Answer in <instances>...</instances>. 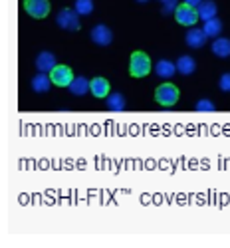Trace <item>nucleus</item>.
I'll use <instances>...</instances> for the list:
<instances>
[{"label":"nucleus","mask_w":230,"mask_h":248,"mask_svg":"<svg viewBox=\"0 0 230 248\" xmlns=\"http://www.w3.org/2000/svg\"><path fill=\"white\" fill-rule=\"evenodd\" d=\"M153 70L151 60L145 52H133L131 60H129V74L133 78H145L149 76V72Z\"/></svg>","instance_id":"obj_1"},{"label":"nucleus","mask_w":230,"mask_h":248,"mask_svg":"<svg viewBox=\"0 0 230 248\" xmlns=\"http://www.w3.org/2000/svg\"><path fill=\"white\" fill-rule=\"evenodd\" d=\"M155 101L163 108H171L179 101V90L173 84H163L155 92Z\"/></svg>","instance_id":"obj_2"},{"label":"nucleus","mask_w":230,"mask_h":248,"mask_svg":"<svg viewBox=\"0 0 230 248\" xmlns=\"http://www.w3.org/2000/svg\"><path fill=\"white\" fill-rule=\"evenodd\" d=\"M56 24L61 28V30H68V32H76L79 30V14L76 10H70V8H64L56 14Z\"/></svg>","instance_id":"obj_3"},{"label":"nucleus","mask_w":230,"mask_h":248,"mask_svg":"<svg viewBox=\"0 0 230 248\" xmlns=\"http://www.w3.org/2000/svg\"><path fill=\"white\" fill-rule=\"evenodd\" d=\"M175 18H177V22H179V24L189 26V28H193V26L199 22V20H200L197 8L191 6V4H183V6H179V8L175 10Z\"/></svg>","instance_id":"obj_4"},{"label":"nucleus","mask_w":230,"mask_h":248,"mask_svg":"<svg viewBox=\"0 0 230 248\" xmlns=\"http://www.w3.org/2000/svg\"><path fill=\"white\" fill-rule=\"evenodd\" d=\"M90 38H92V42H93L95 46L106 48V46H109V44L113 42V32H111V28L106 26V24H97V26L92 28Z\"/></svg>","instance_id":"obj_5"},{"label":"nucleus","mask_w":230,"mask_h":248,"mask_svg":"<svg viewBox=\"0 0 230 248\" xmlns=\"http://www.w3.org/2000/svg\"><path fill=\"white\" fill-rule=\"evenodd\" d=\"M24 10L32 16V18H46L50 14V2L48 0H24Z\"/></svg>","instance_id":"obj_6"},{"label":"nucleus","mask_w":230,"mask_h":248,"mask_svg":"<svg viewBox=\"0 0 230 248\" xmlns=\"http://www.w3.org/2000/svg\"><path fill=\"white\" fill-rule=\"evenodd\" d=\"M50 78L54 81V86H60V88H68L74 79V74L68 66H56L52 72H50Z\"/></svg>","instance_id":"obj_7"},{"label":"nucleus","mask_w":230,"mask_h":248,"mask_svg":"<svg viewBox=\"0 0 230 248\" xmlns=\"http://www.w3.org/2000/svg\"><path fill=\"white\" fill-rule=\"evenodd\" d=\"M34 66H36V70L42 72V74H50V72L58 66V62H56V56H54L52 52H40V54L36 56V60H34Z\"/></svg>","instance_id":"obj_8"},{"label":"nucleus","mask_w":230,"mask_h":248,"mask_svg":"<svg viewBox=\"0 0 230 248\" xmlns=\"http://www.w3.org/2000/svg\"><path fill=\"white\" fill-rule=\"evenodd\" d=\"M206 32L204 30H199V28H191L189 32L184 34V42H186V46L189 48H195V50H199V48H202L204 44H206Z\"/></svg>","instance_id":"obj_9"},{"label":"nucleus","mask_w":230,"mask_h":248,"mask_svg":"<svg viewBox=\"0 0 230 248\" xmlns=\"http://www.w3.org/2000/svg\"><path fill=\"white\" fill-rule=\"evenodd\" d=\"M68 90H70L72 95L81 97V95H86L88 92H92V81L88 78H83V76H77V78L72 79V84L68 86Z\"/></svg>","instance_id":"obj_10"},{"label":"nucleus","mask_w":230,"mask_h":248,"mask_svg":"<svg viewBox=\"0 0 230 248\" xmlns=\"http://www.w3.org/2000/svg\"><path fill=\"white\" fill-rule=\"evenodd\" d=\"M52 84H54L52 78L48 74H42V72H38V76H34L32 81H30L32 92H36V93H46L52 88Z\"/></svg>","instance_id":"obj_11"},{"label":"nucleus","mask_w":230,"mask_h":248,"mask_svg":"<svg viewBox=\"0 0 230 248\" xmlns=\"http://www.w3.org/2000/svg\"><path fill=\"white\" fill-rule=\"evenodd\" d=\"M197 12H199V18L202 22H206V20L216 18L218 6H216V2H213V0H202V2L197 6Z\"/></svg>","instance_id":"obj_12"},{"label":"nucleus","mask_w":230,"mask_h":248,"mask_svg":"<svg viewBox=\"0 0 230 248\" xmlns=\"http://www.w3.org/2000/svg\"><path fill=\"white\" fill-rule=\"evenodd\" d=\"M175 72H177V64H173L171 60H159L157 64H155V74L159 78H163V79L173 78Z\"/></svg>","instance_id":"obj_13"},{"label":"nucleus","mask_w":230,"mask_h":248,"mask_svg":"<svg viewBox=\"0 0 230 248\" xmlns=\"http://www.w3.org/2000/svg\"><path fill=\"white\" fill-rule=\"evenodd\" d=\"M197 70V62L193 56H179L177 60V72L183 76H191Z\"/></svg>","instance_id":"obj_14"},{"label":"nucleus","mask_w":230,"mask_h":248,"mask_svg":"<svg viewBox=\"0 0 230 248\" xmlns=\"http://www.w3.org/2000/svg\"><path fill=\"white\" fill-rule=\"evenodd\" d=\"M211 50L216 58H222V60L230 58V40L228 38H215Z\"/></svg>","instance_id":"obj_15"},{"label":"nucleus","mask_w":230,"mask_h":248,"mask_svg":"<svg viewBox=\"0 0 230 248\" xmlns=\"http://www.w3.org/2000/svg\"><path fill=\"white\" fill-rule=\"evenodd\" d=\"M92 93L95 97H107L109 95V81L106 78H93L92 79Z\"/></svg>","instance_id":"obj_16"},{"label":"nucleus","mask_w":230,"mask_h":248,"mask_svg":"<svg viewBox=\"0 0 230 248\" xmlns=\"http://www.w3.org/2000/svg\"><path fill=\"white\" fill-rule=\"evenodd\" d=\"M202 30L206 32L208 38H218V36L222 34V20H218V18L206 20L204 26H202Z\"/></svg>","instance_id":"obj_17"},{"label":"nucleus","mask_w":230,"mask_h":248,"mask_svg":"<svg viewBox=\"0 0 230 248\" xmlns=\"http://www.w3.org/2000/svg\"><path fill=\"white\" fill-rule=\"evenodd\" d=\"M107 108L111 111H123L125 109V97H123V93H119V92L109 93L107 95Z\"/></svg>","instance_id":"obj_18"},{"label":"nucleus","mask_w":230,"mask_h":248,"mask_svg":"<svg viewBox=\"0 0 230 248\" xmlns=\"http://www.w3.org/2000/svg\"><path fill=\"white\" fill-rule=\"evenodd\" d=\"M74 10L79 16H90L93 12V0H76V2H74Z\"/></svg>","instance_id":"obj_19"},{"label":"nucleus","mask_w":230,"mask_h":248,"mask_svg":"<svg viewBox=\"0 0 230 248\" xmlns=\"http://www.w3.org/2000/svg\"><path fill=\"white\" fill-rule=\"evenodd\" d=\"M159 2L163 4V14L169 16L171 12H175L179 8V0H159Z\"/></svg>","instance_id":"obj_20"},{"label":"nucleus","mask_w":230,"mask_h":248,"mask_svg":"<svg viewBox=\"0 0 230 248\" xmlns=\"http://www.w3.org/2000/svg\"><path fill=\"white\" fill-rule=\"evenodd\" d=\"M197 111H215V103L211 99H199L197 106H195Z\"/></svg>","instance_id":"obj_21"},{"label":"nucleus","mask_w":230,"mask_h":248,"mask_svg":"<svg viewBox=\"0 0 230 248\" xmlns=\"http://www.w3.org/2000/svg\"><path fill=\"white\" fill-rule=\"evenodd\" d=\"M218 88L226 93H230V74H222L218 79Z\"/></svg>","instance_id":"obj_22"},{"label":"nucleus","mask_w":230,"mask_h":248,"mask_svg":"<svg viewBox=\"0 0 230 248\" xmlns=\"http://www.w3.org/2000/svg\"><path fill=\"white\" fill-rule=\"evenodd\" d=\"M202 0H184V4H191V6H199Z\"/></svg>","instance_id":"obj_23"},{"label":"nucleus","mask_w":230,"mask_h":248,"mask_svg":"<svg viewBox=\"0 0 230 248\" xmlns=\"http://www.w3.org/2000/svg\"><path fill=\"white\" fill-rule=\"evenodd\" d=\"M137 2H139V4H145V2H149V0H137Z\"/></svg>","instance_id":"obj_24"}]
</instances>
